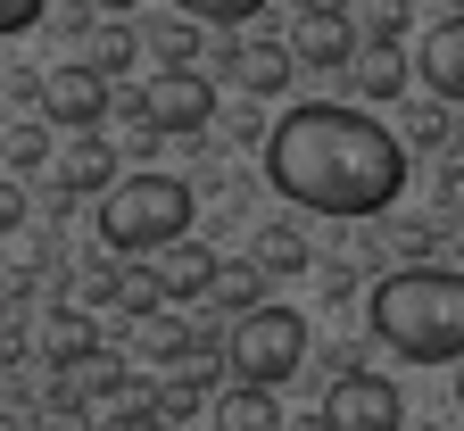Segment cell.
Returning a JSON list of instances; mask_svg holds the SVG:
<instances>
[{
    "label": "cell",
    "mask_w": 464,
    "mask_h": 431,
    "mask_svg": "<svg viewBox=\"0 0 464 431\" xmlns=\"http://www.w3.org/2000/svg\"><path fill=\"white\" fill-rule=\"evenodd\" d=\"M266 174L290 208L315 216H382L406 191V142L365 108H290L274 142H266Z\"/></svg>",
    "instance_id": "1"
},
{
    "label": "cell",
    "mask_w": 464,
    "mask_h": 431,
    "mask_svg": "<svg viewBox=\"0 0 464 431\" xmlns=\"http://www.w3.org/2000/svg\"><path fill=\"white\" fill-rule=\"evenodd\" d=\"M365 324L406 365H448V357L464 365V274H448V266H398V274H382L373 299H365Z\"/></svg>",
    "instance_id": "2"
},
{
    "label": "cell",
    "mask_w": 464,
    "mask_h": 431,
    "mask_svg": "<svg viewBox=\"0 0 464 431\" xmlns=\"http://www.w3.org/2000/svg\"><path fill=\"white\" fill-rule=\"evenodd\" d=\"M100 240L116 258H150V250L191 240V182L183 174H125L100 200Z\"/></svg>",
    "instance_id": "3"
},
{
    "label": "cell",
    "mask_w": 464,
    "mask_h": 431,
    "mask_svg": "<svg viewBox=\"0 0 464 431\" xmlns=\"http://www.w3.org/2000/svg\"><path fill=\"white\" fill-rule=\"evenodd\" d=\"M307 365V316L299 307H257V316H241L224 332V374L241 390H274Z\"/></svg>",
    "instance_id": "4"
},
{
    "label": "cell",
    "mask_w": 464,
    "mask_h": 431,
    "mask_svg": "<svg viewBox=\"0 0 464 431\" xmlns=\"http://www.w3.org/2000/svg\"><path fill=\"white\" fill-rule=\"evenodd\" d=\"M150 133H208V116H216V83L191 67V75H150V92L125 100Z\"/></svg>",
    "instance_id": "5"
},
{
    "label": "cell",
    "mask_w": 464,
    "mask_h": 431,
    "mask_svg": "<svg viewBox=\"0 0 464 431\" xmlns=\"http://www.w3.org/2000/svg\"><path fill=\"white\" fill-rule=\"evenodd\" d=\"M324 431H398V382L390 374H340L324 390Z\"/></svg>",
    "instance_id": "6"
},
{
    "label": "cell",
    "mask_w": 464,
    "mask_h": 431,
    "mask_svg": "<svg viewBox=\"0 0 464 431\" xmlns=\"http://www.w3.org/2000/svg\"><path fill=\"white\" fill-rule=\"evenodd\" d=\"M108 108H116V92H108L92 67H50V75H42V116H50V125H67V133H92Z\"/></svg>",
    "instance_id": "7"
},
{
    "label": "cell",
    "mask_w": 464,
    "mask_h": 431,
    "mask_svg": "<svg viewBox=\"0 0 464 431\" xmlns=\"http://www.w3.org/2000/svg\"><path fill=\"white\" fill-rule=\"evenodd\" d=\"M357 58V17L348 9H299L290 17V67H348Z\"/></svg>",
    "instance_id": "8"
},
{
    "label": "cell",
    "mask_w": 464,
    "mask_h": 431,
    "mask_svg": "<svg viewBox=\"0 0 464 431\" xmlns=\"http://www.w3.org/2000/svg\"><path fill=\"white\" fill-rule=\"evenodd\" d=\"M415 75H423L431 100H456V108H464V9L440 17V25L415 42Z\"/></svg>",
    "instance_id": "9"
},
{
    "label": "cell",
    "mask_w": 464,
    "mask_h": 431,
    "mask_svg": "<svg viewBox=\"0 0 464 431\" xmlns=\"http://www.w3.org/2000/svg\"><path fill=\"white\" fill-rule=\"evenodd\" d=\"M224 274V258L208 250V240H174V250H158V307H191L208 299Z\"/></svg>",
    "instance_id": "10"
},
{
    "label": "cell",
    "mask_w": 464,
    "mask_h": 431,
    "mask_svg": "<svg viewBox=\"0 0 464 431\" xmlns=\"http://www.w3.org/2000/svg\"><path fill=\"white\" fill-rule=\"evenodd\" d=\"M58 191H100V200H108V191H116V150H108L100 133H83L67 158H58Z\"/></svg>",
    "instance_id": "11"
},
{
    "label": "cell",
    "mask_w": 464,
    "mask_h": 431,
    "mask_svg": "<svg viewBox=\"0 0 464 431\" xmlns=\"http://www.w3.org/2000/svg\"><path fill=\"white\" fill-rule=\"evenodd\" d=\"M232 83L257 92V100H274V92L290 83V50H282V42H241V50H232Z\"/></svg>",
    "instance_id": "12"
},
{
    "label": "cell",
    "mask_w": 464,
    "mask_h": 431,
    "mask_svg": "<svg viewBox=\"0 0 464 431\" xmlns=\"http://www.w3.org/2000/svg\"><path fill=\"white\" fill-rule=\"evenodd\" d=\"M216 431H290L282 423V407H274V390H216Z\"/></svg>",
    "instance_id": "13"
},
{
    "label": "cell",
    "mask_w": 464,
    "mask_h": 431,
    "mask_svg": "<svg viewBox=\"0 0 464 431\" xmlns=\"http://www.w3.org/2000/svg\"><path fill=\"white\" fill-rule=\"evenodd\" d=\"M257 274H307V232L299 224H257Z\"/></svg>",
    "instance_id": "14"
},
{
    "label": "cell",
    "mask_w": 464,
    "mask_h": 431,
    "mask_svg": "<svg viewBox=\"0 0 464 431\" xmlns=\"http://www.w3.org/2000/svg\"><path fill=\"white\" fill-rule=\"evenodd\" d=\"M357 92L390 108V100L406 92V58H398V50H365V58H357Z\"/></svg>",
    "instance_id": "15"
},
{
    "label": "cell",
    "mask_w": 464,
    "mask_h": 431,
    "mask_svg": "<svg viewBox=\"0 0 464 431\" xmlns=\"http://www.w3.org/2000/svg\"><path fill=\"white\" fill-rule=\"evenodd\" d=\"M216 299L232 307V324H241V316H257V307H266V274H257V266H224V274H216Z\"/></svg>",
    "instance_id": "16"
},
{
    "label": "cell",
    "mask_w": 464,
    "mask_h": 431,
    "mask_svg": "<svg viewBox=\"0 0 464 431\" xmlns=\"http://www.w3.org/2000/svg\"><path fill=\"white\" fill-rule=\"evenodd\" d=\"M92 357V324L83 316H50V365H83Z\"/></svg>",
    "instance_id": "17"
},
{
    "label": "cell",
    "mask_w": 464,
    "mask_h": 431,
    "mask_svg": "<svg viewBox=\"0 0 464 431\" xmlns=\"http://www.w3.org/2000/svg\"><path fill=\"white\" fill-rule=\"evenodd\" d=\"M141 348H150V357H183V348H199V340L174 324V316H150V324H141Z\"/></svg>",
    "instance_id": "18"
},
{
    "label": "cell",
    "mask_w": 464,
    "mask_h": 431,
    "mask_svg": "<svg viewBox=\"0 0 464 431\" xmlns=\"http://www.w3.org/2000/svg\"><path fill=\"white\" fill-rule=\"evenodd\" d=\"M125 67H133V34L116 25V34H100V50H92V75L108 83V75H125Z\"/></svg>",
    "instance_id": "19"
},
{
    "label": "cell",
    "mask_w": 464,
    "mask_h": 431,
    "mask_svg": "<svg viewBox=\"0 0 464 431\" xmlns=\"http://www.w3.org/2000/svg\"><path fill=\"white\" fill-rule=\"evenodd\" d=\"M116 299H125V316H166V307H158V274H125V282H116Z\"/></svg>",
    "instance_id": "20"
},
{
    "label": "cell",
    "mask_w": 464,
    "mask_h": 431,
    "mask_svg": "<svg viewBox=\"0 0 464 431\" xmlns=\"http://www.w3.org/2000/svg\"><path fill=\"white\" fill-rule=\"evenodd\" d=\"M42 125H25V133H9V142H0V158H9V166H42Z\"/></svg>",
    "instance_id": "21"
},
{
    "label": "cell",
    "mask_w": 464,
    "mask_h": 431,
    "mask_svg": "<svg viewBox=\"0 0 464 431\" xmlns=\"http://www.w3.org/2000/svg\"><path fill=\"white\" fill-rule=\"evenodd\" d=\"M365 34H373V50H390V42L406 34V9H373V17H365Z\"/></svg>",
    "instance_id": "22"
},
{
    "label": "cell",
    "mask_w": 464,
    "mask_h": 431,
    "mask_svg": "<svg viewBox=\"0 0 464 431\" xmlns=\"http://www.w3.org/2000/svg\"><path fill=\"white\" fill-rule=\"evenodd\" d=\"M208 25H257V0H216V9H199Z\"/></svg>",
    "instance_id": "23"
},
{
    "label": "cell",
    "mask_w": 464,
    "mask_h": 431,
    "mask_svg": "<svg viewBox=\"0 0 464 431\" xmlns=\"http://www.w3.org/2000/svg\"><path fill=\"white\" fill-rule=\"evenodd\" d=\"M34 25H42L34 0H0V34H34Z\"/></svg>",
    "instance_id": "24"
},
{
    "label": "cell",
    "mask_w": 464,
    "mask_h": 431,
    "mask_svg": "<svg viewBox=\"0 0 464 431\" xmlns=\"http://www.w3.org/2000/svg\"><path fill=\"white\" fill-rule=\"evenodd\" d=\"M17 224H25V191H17L9 174H0V232H17Z\"/></svg>",
    "instance_id": "25"
},
{
    "label": "cell",
    "mask_w": 464,
    "mask_h": 431,
    "mask_svg": "<svg viewBox=\"0 0 464 431\" xmlns=\"http://www.w3.org/2000/svg\"><path fill=\"white\" fill-rule=\"evenodd\" d=\"M158 407H166V415H191V407H199V382H166Z\"/></svg>",
    "instance_id": "26"
},
{
    "label": "cell",
    "mask_w": 464,
    "mask_h": 431,
    "mask_svg": "<svg viewBox=\"0 0 464 431\" xmlns=\"http://www.w3.org/2000/svg\"><path fill=\"white\" fill-rule=\"evenodd\" d=\"M456 232H464V191H456Z\"/></svg>",
    "instance_id": "27"
},
{
    "label": "cell",
    "mask_w": 464,
    "mask_h": 431,
    "mask_svg": "<svg viewBox=\"0 0 464 431\" xmlns=\"http://www.w3.org/2000/svg\"><path fill=\"white\" fill-rule=\"evenodd\" d=\"M456 398H464V365H456Z\"/></svg>",
    "instance_id": "28"
}]
</instances>
